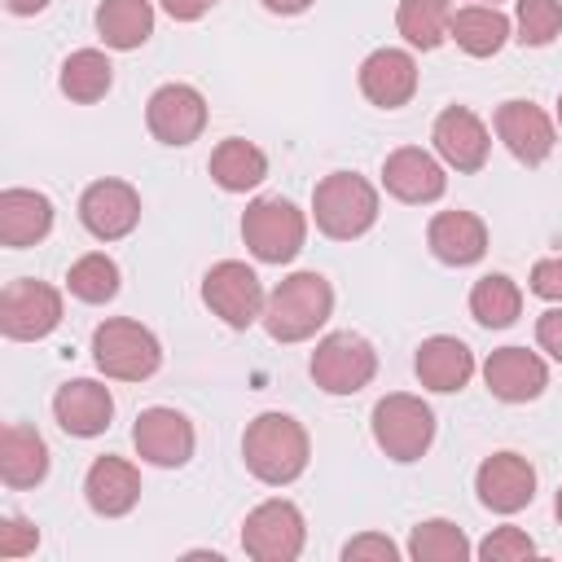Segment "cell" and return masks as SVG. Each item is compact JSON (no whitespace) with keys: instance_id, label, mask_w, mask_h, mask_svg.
<instances>
[{"instance_id":"6da1fadb","label":"cell","mask_w":562,"mask_h":562,"mask_svg":"<svg viewBox=\"0 0 562 562\" xmlns=\"http://www.w3.org/2000/svg\"><path fill=\"white\" fill-rule=\"evenodd\" d=\"M241 457L259 483L285 487L307 470V430L290 413H259L246 426Z\"/></svg>"},{"instance_id":"7a4b0ae2","label":"cell","mask_w":562,"mask_h":562,"mask_svg":"<svg viewBox=\"0 0 562 562\" xmlns=\"http://www.w3.org/2000/svg\"><path fill=\"white\" fill-rule=\"evenodd\" d=\"M329 312H334L329 281L321 272H294V277H285L268 294L259 321H263L268 338H277V342H303V338H312L329 321Z\"/></svg>"},{"instance_id":"3957f363","label":"cell","mask_w":562,"mask_h":562,"mask_svg":"<svg viewBox=\"0 0 562 562\" xmlns=\"http://www.w3.org/2000/svg\"><path fill=\"white\" fill-rule=\"evenodd\" d=\"M312 215H316V228L334 241H351L360 233L373 228L378 220V189L356 176V171H334L316 184L312 193Z\"/></svg>"},{"instance_id":"277c9868","label":"cell","mask_w":562,"mask_h":562,"mask_svg":"<svg viewBox=\"0 0 562 562\" xmlns=\"http://www.w3.org/2000/svg\"><path fill=\"white\" fill-rule=\"evenodd\" d=\"M92 360L105 378H119V382H145L149 373H158L162 364V347L158 338L140 325V321H127V316H110L92 329Z\"/></svg>"},{"instance_id":"5b68a950","label":"cell","mask_w":562,"mask_h":562,"mask_svg":"<svg viewBox=\"0 0 562 562\" xmlns=\"http://www.w3.org/2000/svg\"><path fill=\"white\" fill-rule=\"evenodd\" d=\"M241 237L259 263H290L307 241V215L290 198H255L241 215Z\"/></svg>"},{"instance_id":"8992f818","label":"cell","mask_w":562,"mask_h":562,"mask_svg":"<svg viewBox=\"0 0 562 562\" xmlns=\"http://www.w3.org/2000/svg\"><path fill=\"white\" fill-rule=\"evenodd\" d=\"M369 426H373V443L391 461H400V465L426 457V448L435 439V413H430V404L417 400V395H404V391L382 395L373 404V422Z\"/></svg>"},{"instance_id":"52a82bcc","label":"cell","mask_w":562,"mask_h":562,"mask_svg":"<svg viewBox=\"0 0 562 562\" xmlns=\"http://www.w3.org/2000/svg\"><path fill=\"white\" fill-rule=\"evenodd\" d=\"M312 378L321 391L329 395H356L360 386L373 382L378 373V351L369 338L351 334V329H338V334H325L312 351Z\"/></svg>"},{"instance_id":"ba28073f","label":"cell","mask_w":562,"mask_h":562,"mask_svg":"<svg viewBox=\"0 0 562 562\" xmlns=\"http://www.w3.org/2000/svg\"><path fill=\"white\" fill-rule=\"evenodd\" d=\"M303 540H307V522H303L299 505L281 501V496L255 505L241 522V549L255 562H294L303 553Z\"/></svg>"},{"instance_id":"9c48e42d","label":"cell","mask_w":562,"mask_h":562,"mask_svg":"<svg viewBox=\"0 0 562 562\" xmlns=\"http://www.w3.org/2000/svg\"><path fill=\"white\" fill-rule=\"evenodd\" d=\"M202 303L233 329H250L263 316V285L255 277V268L237 263V259H220L215 268H206L202 277Z\"/></svg>"},{"instance_id":"30bf717a","label":"cell","mask_w":562,"mask_h":562,"mask_svg":"<svg viewBox=\"0 0 562 562\" xmlns=\"http://www.w3.org/2000/svg\"><path fill=\"white\" fill-rule=\"evenodd\" d=\"M57 321H61V294L48 281L22 277V281L4 285V294H0V329H4V338L35 342V338L53 334Z\"/></svg>"},{"instance_id":"8fae6325","label":"cell","mask_w":562,"mask_h":562,"mask_svg":"<svg viewBox=\"0 0 562 562\" xmlns=\"http://www.w3.org/2000/svg\"><path fill=\"white\" fill-rule=\"evenodd\" d=\"M145 123L162 145H193L206 127V97L193 83H162L145 105Z\"/></svg>"},{"instance_id":"7c38bea8","label":"cell","mask_w":562,"mask_h":562,"mask_svg":"<svg viewBox=\"0 0 562 562\" xmlns=\"http://www.w3.org/2000/svg\"><path fill=\"white\" fill-rule=\"evenodd\" d=\"M79 224L97 241H119L140 224V193L127 180H92L79 198Z\"/></svg>"},{"instance_id":"4fadbf2b","label":"cell","mask_w":562,"mask_h":562,"mask_svg":"<svg viewBox=\"0 0 562 562\" xmlns=\"http://www.w3.org/2000/svg\"><path fill=\"white\" fill-rule=\"evenodd\" d=\"M474 492L487 509L496 514H518L531 505L536 496V470L527 457L518 452H492L483 457V465L474 470Z\"/></svg>"},{"instance_id":"5bb4252c","label":"cell","mask_w":562,"mask_h":562,"mask_svg":"<svg viewBox=\"0 0 562 562\" xmlns=\"http://www.w3.org/2000/svg\"><path fill=\"white\" fill-rule=\"evenodd\" d=\"M132 443H136V452H140L149 465L176 470V465H184V461L193 457V426H189L184 413L154 404V408H145V413L136 417Z\"/></svg>"},{"instance_id":"9a60e30c","label":"cell","mask_w":562,"mask_h":562,"mask_svg":"<svg viewBox=\"0 0 562 562\" xmlns=\"http://www.w3.org/2000/svg\"><path fill=\"white\" fill-rule=\"evenodd\" d=\"M496 136L527 167H540L553 154V123H549V114L536 101H522V97H514V101H505L496 110Z\"/></svg>"},{"instance_id":"2e32d148","label":"cell","mask_w":562,"mask_h":562,"mask_svg":"<svg viewBox=\"0 0 562 562\" xmlns=\"http://www.w3.org/2000/svg\"><path fill=\"white\" fill-rule=\"evenodd\" d=\"M430 140L439 149V158L457 171H479L487 162V149H492V136L483 127V119L465 105H448L435 127H430Z\"/></svg>"},{"instance_id":"e0dca14e","label":"cell","mask_w":562,"mask_h":562,"mask_svg":"<svg viewBox=\"0 0 562 562\" xmlns=\"http://www.w3.org/2000/svg\"><path fill=\"white\" fill-rule=\"evenodd\" d=\"M483 382H487V391H492L496 400H505V404H527V400H536V395L549 386V369H544V360H540L536 351H527V347H501V351L487 356Z\"/></svg>"},{"instance_id":"ac0fdd59","label":"cell","mask_w":562,"mask_h":562,"mask_svg":"<svg viewBox=\"0 0 562 562\" xmlns=\"http://www.w3.org/2000/svg\"><path fill=\"white\" fill-rule=\"evenodd\" d=\"M53 417H57V426H61L66 435L92 439V435H101V430L110 426V417H114V395H110V386H101V382H92V378H75V382H66V386H57V395H53Z\"/></svg>"},{"instance_id":"d6986e66","label":"cell","mask_w":562,"mask_h":562,"mask_svg":"<svg viewBox=\"0 0 562 562\" xmlns=\"http://www.w3.org/2000/svg\"><path fill=\"white\" fill-rule=\"evenodd\" d=\"M360 92L382 105V110H400L413 101L417 92V61L404 48H378L360 61Z\"/></svg>"},{"instance_id":"ffe728a7","label":"cell","mask_w":562,"mask_h":562,"mask_svg":"<svg viewBox=\"0 0 562 562\" xmlns=\"http://www.w3.org/2000/svg\"><path fill=\"white\" fill-rule=\"evenodd\" d=\"M382 184H386V193L400 198V202H435V198L448 189V176H443V167H439L426 149L404 145V149L386 154V162H382Z\"/></svg>"},{"instance_id":"44dd1931","label":"cell","mask_w":562,"mask_h":562,"mask_svg":"<svg viewBox=\"0 0 562 562\" xmlns=\"http://www.w3.org/2000/svg\"><path fill=\"white\" fill-rule=\"evenodd\" d=\"M83 496L92 505V514L101 518H123L136 501H140V474L132 461L123 457H97L83 474Z\"/></svg>"},{"instance_id":"7402d4cb","label":"cell","mask_w":562,"mask_h":562,"mask_svg":"<svg viewBox=\"0 0 562 562\" xmlns=\"http://www.w3.org/2000/svg\"><path fill=\"white\" fill-rule=\"evenodd\" d=\"M426 241H430V255L439 263H452V268H465V263H479L483 250H487V228L474 211H439L426 228Z\"/></svg>"},{"instance_id":"603a6c76","label":"cell","mask_w":562,"mask_h":562,"mask_svg":"<svg viewBox=\"0 0 562 562\" xmlns=\"http://www.w3.org/2000/svg\"><path fill=\"white\" fill-rule=\"evenodd\" d=\"M422 386L430 391H461L470 378H474V351L461 342V338H448V334H435L417 347V360H413Z\"/></svg>"},{"instance_id":"cb8c5ba5","label":"cell","mask_w":562,"mask_h":562,"mask_svg":"<svg viewBox=\"0 0 562 562\" xmlns=\"http://www.w3.org/2000/svg\"><path fill=\"white\" fill-rule=\"evenodd\" d=\"M53 228V202L35 189H4L0 193V241L22 250L44 241Z\"/></svg>"},{"instance_id":"d4e9b609","label":"cell","mask_w":562,"mask_h":562,"mask_svg":"<svg viewBox=\"0 0 562 562\" xmlns=\"http://www.w3.org/2000/svg\"><path fill=\"white\" fill-rule=\"evenodd\" d=\"M48 474V443L31 426H4L0 435V479L9 487H35Z\"/></svg>"},{"instance_id":"484cf974","label":"cell","mask_w":562,"mask_h":562,"mask_svg":"<svg viewBox=\"0 0 562 562\" xmlns=\"http://www.w3.org/2000/svg\"><path fill=\"white\" fill-rule=\"evenodd\" d=\"M448 40H457V48L470 53V57H492V53H501L505 40H509V18H505L496 4L457 9V13H452V26H448Z\"/></svg>"},{"instance_id":"4316f807","label":"cell","mask_w":562,"mask_h":562,"mask_svg":"<svg viewBox=\"0 0 562 562\" xmlns=\"http://www.w3.org/2000/svg\"><path fill=\"white\" fill-rule=\"evenodd\" d=\"M263 176H268V158H263L259 145L241 140V136H228V140L215 145V154H211V180H215L224 193H246V189H255Z\"/></svg>"},{"instance_id":"83f0119b","label":"cell","mask_w":562,"mask_h":562,"mask_svg":"<svg viewBox=\"0 0 562 562\" xmlns=\"http://www.w3.org/2000/svg\"><path fill=\"white\" fill-rule=\"evenodd\" d=\"M97 31L110 48H140L154 35V4L149 0H101Z\"/></svg>"},{"instance_id":"f1b7e54d","label":"cell","mask_w":562,"mask_h":562,"mask_svg":"<svg viewBox=\"0 0 562 562\" xmlns=\"http://www.w3.org/2000/svg\"><path fill=\"white\" fill-rule=\"evenodd\" d=\"M522 312V290L518 281H509L505 272H487L474 281L470 290V316L483 325V329H505L514 325Z\"/></svg>"},{"instance_id":"f546056e","label":"cell","mask_w":562,"mask_h":562,"mask_svg":"<svg viewBox=\"0 0 562 562\" xmlns=\"http://www.w3.org/2000/svg\"><path fill=\"white\" fill-rule=\"evenodd\" d=\"M452 13H457L452 0H400L395 26H400V35H404L413 48L430 53V48H439V44L448 40Z\"/></svg>"},{"instance_id":"4dcf8cb0","label":"cell","mask_w":562,"mask_h":562,"mask_svg":"<svg viewBox=\"0 0 562 562\" xmlns=\"http://www.w3.org/2000/svg\"><path fill=\"white\" fill-rule=\"evenodd\" d=\"M61 92L70 97V101H79V105H92V101H101L105 92H110V83H114V66H110V57L101 53V48H79V53H70L66 61H61Z\"/></svg>"},{"instance_id":"1f68e13d","label":"cell","mask_w":562,"mask_h":562,"mask_svg":"<svg viewBox=\"0 0 562 562\" xmlns=\"http://www.w3.org/2000/svg\"><path fill=\"white\" fill-rule=\"evenodd\" d=\"M408 558H417V562H465L470 558V540H465V531L457 522L426 518L408 536Z\"/></svg>"},{"instance_id":"d6a6232c","label":"cell","mask_w":562,"mask_h":562,"mask_svg":"<svg viewBox=\"0 0 562 562\" xmlns=\"http://www.w3.org/2000/svg\"><path fill=\"white\" fill-rule=\"evenodd\" d=\"M66 285H70V294L79 303H110L119 294V263L110 255L92 250V255H83V259L70 263Z\"/></svg>"},{"instance_id":"836d02e7","label":"cell","mask_w":562,"mask_h":562,"mask_svg":"<svg viewBox=\"0 0 562 562\" xmlns=\"http://www.w3.org/2000/svg\"><path fill=\"white\" fill-rule=\"evenodd\" d=\"M562 35V0H518V44L544 48Z\"/></svg>"},{"instance_id":"e575fe53","label":"cell","mask_w":562,"mask_h":562,"mask_svg":"<svg viewBox=\"0 0 562 562\" xmlns=\"http://www.w3.org/2000/svg\"><path fill=\"white\" fill-rule=\"evenodd\" d=\"M479 558L483 562H522V558H536V540L522 527H496L479 544Z\"/></svg>"},{"instance_id":"d590c367","label":"cell","mask_w":562,"mask_h":562,"mask_svg":"<svg viewBox=\"0 0 562 562\" xmlns=\"http://www.w3.org/2000/svg\"><path fill=\"white\" fill-rule=\"evenodd\" d=\"M40 544V527L26 518H0V558H22Z\"/></svg>"},{"instance_id":"8d00e7d4","label":"cell","mask_w":562,"mask_h":562,"mask_svg":"<svg viewBox=\"0 0 562 562\" xmlns=\"http://www.w3.org/2000/svg\"><path fill=\"white\" fill-rule=\"evenodd\" d=\"M342 558L347 562H360V558H373V562H395L400 558V544L391 536H378V531H364L356 540L342 544Z\"/></svg>"},{"instance_id":"74e56055","label":"cell","mask_w":562,"mask_h":562,"mask_svg":"<svg viewBox=\"0 0 562 562\" xmlns=\"http://www.w3.org/2000/svg\"><path fill=\"white\" fill-rule=\"evenodd\" d=\"M531 294H540L549 303H562V255H549L531 268Z\"/></svg>"},{"instance_id":"f35d334b","label":"cell","mask_w":562,"mask_h":562,"mask_svg":"<svg viewBox=\"0 0 562 562\" xmlns=\"http://www.w3.org/2000/svg\"><path fill=\"white\" fill-rule=\"evenodd\" d=\"M536 342H540L553 360H562V307H549V312L536 321Z\"/></svg>"},{"instance_id":"ab89813d","label":"cell","mask_w":562,"mask_h":562,"mask_svg":"<svg viewBox=\"0 0 562 562\" xmlns=\"http://www.w3.org/2000/svg\"><path fill=\"white\" fill-rule=\"evenodd\" d=\"M215 0H162V9L176 18V22H198Z\"/></svg>"},{"instance_id":"60d3db41","label":"cell","mask_w":562,"mask_h":562,"mask_svg":"<svg viewBox=\"0 0 562 562\" xmlns=\"http://www.w3.org/2000/svg\"><path fill=\"white\" fill-rule=\"evenodd\" d=\"M263 9L268 13H281V18H294V13L312 9V0H263Z\"/></svg>"},{"instance_id":"b9f144b4","label":"cell","mask_w":562,"mask_h":562,"mask_svg":"<svg viewBox=\"0 0 562 562\" xmlns=\"http://www.w3.org/2000/svg\"><path fill=\"white\" fill-rule=\"evenodd\" d=\"M40 9H48V0H9V13H18V18H31Z\"/></svg>"},{"instance_id":"7bdbcfd3","label":"cell","mask_w":562,"mask_h":562,"mask_svg":"<svg viewBox=\"0 0 562 562\" xmlns=\"http://www.w3.org/2000/svg\"><path fill=\"white\" fill-rule=\"evenodd\" d=\"M553 514H558V522H562V487H558V501H553Z\"/></svg>"},{"instance_id":"ee69618b","label":"cell","mask_w":562,"mask_h":562,"mask_svg":"<svg viewBox=\"0 0 562 562\" xmlns=\"http://www.w3.org/2000/svg\"><path fill=\"white\" fill-rule=\"evenodd\" d=\"M558 119H562V92H558Z\"/></svg>"},{"instance_id":"f6af8a7d","label":"cell","mask_w":562,"mask_h":562,"mask_svg":"<svg viewBox=\"0 0 562 562\" xmlns=\"http://www.w3.org/2000/svg\"><path fill=\"white\" fill-rule=\"evenodd\" d=\"M474 4H496V0H474Z\"/></svg>"}]
</instances>
